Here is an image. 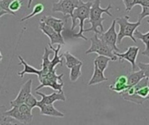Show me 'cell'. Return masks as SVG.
Instances as JSON below:
<instances>
[{
    "label": "cell",
    "instance_id": "24",
    "mask_svg": "<svg viewBox=\"0 0 149 125\" xmlns=\"http://www.w3.org/2000/svg\"><path fill=\"white\" fill-rule=\"evenodd\" d=\"M7 108L4 105H0V125H15L13 122V118L5 116V112Z\"/></svg>",
    "mask_w": 149,
    "mask_h": 125
},
{
    "label": "cell",
    "instance_id": "8",
    "mask_svg": "<svg viewBox=\"0 0 149 125\" xmlns=\"http://www.w3.org/2000/svg\"><path fill=\"white\" fill-rule=\"evenodd\" d=\"M33 0H28L27 8H31V5L32 3ZM79 0H59L58 3H52V12H61L65 19L67 20V18L72 15L73 10L75 8L79 5Z\"/></svg>",
    "mask_w": 149,
    "mask_h": 125
},
{
    "label": "cell",
    "instance_id": "13",
    "mask_svg": "<svg viewBox=\"0 0 149 125\" xmlns=\"http://www.w3.org/2000/svg\"><path fill=\"white\" fill-rule=\"evenodd\" d=\"M36 93L41 97V100L38 101L37 106L38 104H53L56 101H63L65 102L66 100L65 95L64 91L61 92H53L50 95H45L42 92H39L38 90H36Z\"/></svg>",
    "mask_w": 149,
    "mask_h": 125
},
{
    "label": "cell",
    "instance_id": "19",
    "mask_svg": "<svg viewBox=\"0 0 149 125\" xmlns=\"http://www.w3.org/2000/svg\"><path fill=\"white\" fill-rule=\"evenodd\" d=\"M17 58H18L19 61H20L19 65H20V64L24 65V70H23L22 71H20V72H17V76H19L20 78H23L24 74H33V75H37V76H38V75L40 74V70H38V69H36V68L31 66L30 64H28L26 63V61L22 57L21 55H18V56H17Z\"/></svg>",
    "mask_w": 149,
    "mask_h": 125
},
{
    "label": "cell",
    "instance_id": "36",
    "mask_svg": "<svg viewBox=\"0 0 149 125\" xmlns=\"http://www.w3.org/2000/svg\"><path fill=\"white\" fill-rule=\"evenodd\" d=\"M0 1H1V0H0Z\"/></svg>",
    "mask_w": 149,
    "mask_h": 125
},
{
    "label": "cell",
    "instance_id": "25",
    "mask_svg": "<svg viewBox=\"0 0 149 125\" xmlns=\"http://www.w3.org/2000/svg\"><path fill=\"white\" fill-rule=\"evenodd\" d=\"M82 65H83V63L77 64V65H75L70 69V80H71V82H72V83L76 82L82 76V72H81Z\"/></svg>",
    "mask_w": 149,
    "mask_h": 125
},
{
    "label": "cell",
    "instance_id": "7",
    "mask_svg": "<svg viewBox=\"0 0 149 125\" xmlns=\"http://www.w3.org/2000/svg\"><path fill=\"white\" fill-rule=\"evenodd\" d=\"M91 41V46L90 48L86 51V54H91V53H97L98 55H103L107 56L112 58L113 61H116L118 59V57L114 54V52L99 37V35L94 33V35L90 38Z\"/></svg>",
    "mask_w": 149,
    "mask_h": 125
},
{
    "label": "cell",
    "instance_id": "22",
    "mask_svg": "<svg viewBox=\"0 0 149 125\" xmlns=\"http://www.w3.org/2000/svg\"><path fill=\"white\" fill-rule=\"evenodd\" d=\"M63 57L65 59V65L68 69H71L72 68L73 66L77 65V64H82L83 62L81 60H79V58H77L75 56H73L72 53H70L69 51H65L64 52L63 54Z\"/></svg>",
    "mask_w": 149,
    "mask_h": 125
},
{
    "label": "cell",
    "instance_id": "26",
    "mask_svg": "<svg viewBox=\"0 0 149 125\" xmlns=\"http://www.w3.org/2000/svg\"><path fill=\"white\" fill-rule=\"evenodd\" d=\"M44 9H45L44 4H42V3H40L35 4L33 10H32V11H31V13H30L29 15H27V16L22 17V18L20 19V22L26 21V20H28V19H30V18H31V17H35V16L40 14V13H42V12L44 11Z\"/></svg>",
    "mask_w": 149,
    "mask_h": 125
},
{
    "label": "cell",
    "instance_id": "30",
    "mask_svg": "<svg viewBox=\"0 0 149 125\" xmlns=\"http://www.w3.org/2000/svg\"><path fill=\"white\" fill-rule=\"evenodd\" d=\"M24 104H26L31 109H33V108L37 107L38 100L36 99V97H35L32 94H31V95L27 97V99L25 100Z\"/></svg>",
    "mask_w": 149,
    "mask_h": 125
},
{
    "label": "cell",
    "instance_id": "32",
    "mask_svg": "<svg viewBox=\"0 0 149 125\" xmlns=\"http://www.w3.org/2000/svg\"><path fill=\"white\" fill-rule=\"evenodd\" d=\"M142 11L139 14V21H141L146 17H149V7H141Z\"/></svg>",
    "mask_w": 149,
    "mask_h": 125
},
{
    "label": "cell",
    "instance_id": "10",
    "mask_svg": "<svg viewBox=\"0 0 149 125\" xmlns=\"http://www.w3.org/2000/svg\"><path fill=\"white\" fill-rule=\"evenodd\" d=\"M39 29L43 33H45L50 38L51 44L52 45L53 44L64 45L65 44V40H64V37H63L62 34L57 32L53 28H52L51 26H49L45 23L40 21L39 22Z\"/></svg>",
    "mask_w": 149,
    "mask_h": 125
},
{
    "label": "cell",
    "instance_id": "17",
    "mask_svg": "<svg viewBox=\"0 0 149 125\" xmlns=\"http://www.w3.org/2000/svg\"><path fill=\"white\" fill-rule=\"evenodd\" d=\"M40 110V114L42 116H48L53 117H64L65 114L58 110L53 104H38L37 106Z\"/></svg>",
    "mask_w": 149,
    "mask_h": 125
},
{
    "label": "cell",
    "instance_id": "4",
    "mask_svg": "<svg viewBox=\"0 0 149 125\" xmlns=\"http://www.w3.org/2000/svg\"><path fill=\"white\" fill-rule=\"evenodd\" d=\"M130 17L129 16H124L122 17H117L116 22L120 26V31L118 33L117 37V44H121L122 40L125 37H129L133 40V42L137 43V40L134 37V31L137 30V28L141 24V21H137L134 23L129 22Z\"/></svg>",
    "mask_w": 149,
    "mask_h": 125
},
{
    "label": "cell",
    "instance_id": "2",
    "mask_svg": "<svg viewBox=\"0 0 149 125\" xmlns=\"http://www.w3.org/2000/svg\"><path fill=\"white\" fill-rule=\"evenodd\" d=\"M120 95L126 101L139 105L143 104L149 99V79L144 77L137 84L129 87Z\"/></svg>",
    "mask_w": 149,
    "mask_h": 125
},
{
    "label": "cell",
    "instance_id": "35",
    "mask_svg": "<svg viewBox=\"0 0 149 125\" xmlns=\"http://www.w3.org/2000/svg\"><path fill=\"white\" fill-rule=\"evenodd\" d=\"M2 60H3V55H2V53H1V51H0V64H1V62H2Z\"/></svg>",
    "mask_w": 149,
    "mask_h": 125
},
{
    "label": "cell",
    "instance_id": "28",
    "mask_svg": "<svg viewBox=\"0 0 149 125\" xmlns=\"http://www.w3.org/2000/svg\"><path fill=\"white\" fill-rule=\"evenodd\" d=\"M12 1H13V0H1V1H0V9H2V10L7 11V12L9 13V15H13V16H15L16 14L13 13L12 11H10V8H9L10 3H11Z\"/></svg>",
    "mask_w": 149,
    "mask_h": 125
},
{
    "label": "cell",
    "instance_id": "31",
    "mask_svg": "<svg viewBox=\"0 0 149 125\" xmlns=\"http://www.w3.org/2000/svg\"><path fill=\"white\" fill-rule=\"evenodd\" d=\"M138 67L140 70H141L144 74L145 77H148L149 79V63L148 64H145V63H139L138 64Z\"/></svg>",
    "mask_w": 149,
    "mask_h": 125
},
{
    "label": "cell",
    "instance_id": "12",
    "mask_svg": "<svg viewBox=\"0 0 149 125\" xmlns=\"http://www.w3.org/2000/svg\"><path fill=\"white\" fill-rule=\"evenodd\" d=\"M140 48L137 46H130L127 48V51L124 53L120 52H114V54L118 57V59L120 60H127L132 65V70L135 71L136 68V58L139 54Z\"/></svg>",
    "mask_w": 149,
    "mask_h": 125
},
{
    "label": "cell",
    "instance_id": "23",
    "mask_svg": "<svg viewBox=\"0 0 149 125\" xmlns=\"http://www.w3.org/2000/svg\"><path fill=\"white\" fill-rule=\"evenodd\" d=\"M110 61H113L111 57H107V56H103V55H99L94 60H93V64H96L97 66L104 72L107 66H108V64Z\"/></svg>",
    "mask_w": 149,
    "mask_h": 125
},
{
    "label": "cell",
    "instance_id": "16",
    "mask_svg": "<svg viewBox=\"0 0 149 125\" xmlns=\"http://www.w3.org/2000/svg\"><path fill=\"white\" fill-rule=\"evenodd\" d=\"M53 52V50L50 48H47V47H45V50H44V54H43V57H42V64H41V70H40V74L38 76H41V75H45L50 71H52L54 70H52L51 68V60L49 58L50 55H52Z\"/></svg>",
    "mask_w": 149,
    "mask_h": 125
},
{
    "label": "cell",
    "instance_id": "3",
    "mask_svg": "<svg viewBox=\"0 0 149 125\" xmlns=\"http://www.w3.org/2000/svg\"><path fill=\"white\" fill-rule=\"evenodd\" d=\"M93 5L92 1H87V2H83L82 0H79V5L75 8V10L72 12V15L71 16L72 18V30H73L78 24L77 22H79V31L76 34H73L72 36L76 38H83L84 40H87V38L83 35L84 33V24L86 20H88L90 17V10Z\"/></svg>",
    "mask_w": 149,
    "mask_h": 125
},
{
    "label": "cell",
    "instance_id": "6",
    "mask_svg": "<svg viewBox=\"0 0 149 125\" xmlns=\"http://www.w3.org/2000/svg\"><path fill=\"white\" fill-rule=\"evenodd\" d=\"M31 110L26 104H22L18 106L11 107L10 110H7L5 116H8L14 120H17L24 124H31L33 119Z\"/></svg>",
    "mask_w": 149,
    "mask_h": 125
},
{
    "label": "cell",
    "instance_id": "1",
    "mask_svg": "<svg viewBox=\"0 0 149 125\" xmlns=\"http://www.w3.org/2000/svg\"><path fill=\"white\" fill-rule=\"evenodd\" d=\"M100 3L101 0H94L93 2V5L90 10V17L88 21H86V23H91V27L89 29H84V32L93 31L98 35H100L104 32L103 21L105 20V18L102 17V15L106 13L109 17H113V14L110 12V10L113 8V5L112 3H109L107 7L102 8L100 6Z\"/></svg>",
    "mask_w": 149,
    "mask_h": 125
},
{
    "label": "cell",
    "instance_id": "33",
    "mask_svg": "<svg viewBox=\"0 0 149 125\" xmlns=\"http://www.w3.org/2000/svg\"><path fill=\"white\" fill-rule=\"evenodd\" d=\"M137 4L141 7H149V0H137Z\"/></svg>",
    "mask_w": 149,
    "mask_h": 125
},
{
    "label": "cell",
    "instance_id": "27",
    "mask_svg": "<svg viewBox=\"0 0 149 125\" xmlns=\"http://www.w3.org/2000/svg\"><path fill=\"white\" fill-rule=\"evenodd\" d=\"M22 3H23L22 0H13L10 4V7H9L10 10L12 11L13 13H16L17 11H18L21 9Z\"/></svg>",
    "mask_w": 149,
    "mask_h": 125
},
{
    "label": "cell",
    "instance_id": "18",
    "mask_svg": "<svg viewBox=\"0 0 149 125\" xmlns=\"http://www.w3.org/2000/svg\"><path fill=\"white\" fill-rule=\"evenodd\" d=\"M105 81H107V77H105L104 72L97 66V64H93V74L88 83V85L89 86L96 85Z\"/></svg>",
    "mask_w": 149,
    "mask_h": 125
},
{
    "label": "cell",
    "instance_id": "20",
    "mask_svg": "<svg viewBox=\"0 0 149 125\" xmlns=\"http://www.w3.org/2000/svg\"><path fill=\"white\" fill-rule=\"evenodd\" d=\"M148 23L149 24V20L148 21ZM134 37L140 40H141L143 42V44H145L146 46V49L144 51H142V55L143 56H146V57H149V31L147 33H142L141 32L140 30H135L134 31Z\"/></svg>",
    "mask_w": 149,
    "mask_h": 125
},
{
    "label": "cell",
    "instance_id": "15",
    "mask_svg": "<svg viewBox=\"0 0 149 125\" xmlns=\"http://www.w3.org/2000/svg\"><path fill=\"white\" fill-rule=\"evenodd\" d=\"M108 88L112 91H115L119 94L122 93L124 90H126L129 88V86L127 84V76H125V75L119 76L115 79L113 84H110Z\"/></svg>",
    "mask_w": 149,
    "mask_h": 125
},
{
    "label": "cell",
    "instance_id": "5",
    "mask_svg": "<svg viewBox=\"0 0 149 125\" xmlns=\"http://www.w3.org/2000/svg\"><path fill=\"white\" fill-rule=\"evenodd\" d=\"M63 77L64 74L57 75L56 70L50 71L45 75H41L38 77L40 84L36 88V90H39L44 87H50L57 92L63 91V86H64V83L62 82Z\"/></svg>",
    "mask_w": 149,
    "mask_h": 125
},
{
    "label": "cell",
    "instance_id": "29",
    "mask_svg": "<svg viewBox=\"0 0 149 125\" xmlns=\"http://www.w3.org/2000/svg\"><path fill=\"white\" fill-rule=\"evenodd\" d=\"M122 2L125 5L126 11L128 13L132 10V9L135 5H137V0H122Z\"/></svg>",
    "mask_w": 149,
    "mask_h": 125
},
{
    "label": "cell",
    "instance_id": "9",
    "mask_svg": "<svg viewBox=\"0 0 149 125\" xmlns=\"http://www.w3.org/2000/svg\"><path fill=\"white\" fill-rule=\"evenodd\" d=\"M116 19H114L110 26V28L106 31L100 34V38L113 51V52H120V50L117 46V37L118 33L116 32L115 26H116Z\"/></svg>",
    "mask_w": 149,
    "mask_h": 125
},
{
    "label": "cell",
    "instance_id": "34",
    "mask_svg": "<svg viewBox=\"0 0 149 125\" xmlns=\"http://www.w3.org/2000/svg\"><path fill=\"white\" fill-rule=\"evenodd\" d=\"M4 15H9V13H8L7 11H5V10L0 9V17H3V16H4Z\"/></svg>",
    "mask_w": 149,
    "mask_h": 125
},
{
    "label": "cell",
    "instance_id": "21",
    "mask_svg": "<svg viewBox=\"0 0 149 125\" xmlns=\"http://www.w3.org/2000/svg\"><path fill=\"white\" fill-rule=\"evenodd\" d=\"M145 77L144 72L140 70L138 71H133L127 76V84L129 87H132L135 84H137L141 79H143Z\"/></svg>",
    "mask_w": 149,
    "mask_h": 125
},
{
    "label": "cell",
    "instance_id": "14",
    "mask_svg": "<svg viewBox=\"0 0 149 125\" xmlns=\"http://www.w3.org/2000/svg\"><path fill=\"white\" fill-rule=\"evenodd\" d=\"M40 21L45 23L58 33H62V31L65 30V23L66 22L65 19L57 18L52 16H43Z\"/></svg>",
    "mask_w": 149,
    "mask_h": 125
},
{
    "label": "cell",
    "instance_id": "11",
    "mask_svg": "<svg viewBox=\"0 0 149 125\" xmlns=\"http://www.w3.org/2000/svg\"><path fill=\"white\" fill-rule=\"evenodd\" d=\"M31 87H32V79H29L21 86L17 96L14 100L10 102V105L11 107H14L24 104L27 97L31 94Z\"/></svg>",
    "mask_w": 149,
    "mask_h": 125
}]
</instances>
